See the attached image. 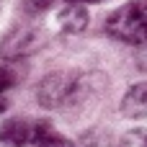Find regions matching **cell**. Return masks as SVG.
<instances>
[{"instance_id": "obj_2", "label": "cell", "mask_w": 147, "mask_h": 147, "mask_svg": "<svg viewBox=\"0 0 147 147\" xmlns=\"http://www.w3.org/2000/svg\"><path fill=\"white\" fill-rule=\"evenodd\" d=\"M83 80L78 72H49L36 85V101L41 109H65L70 106L83 88Z\"/></svg>"}, {"instance_id": "obj_11", "label": "cell", "mask_w": 147, "mask_h": 147, "mask_svg": "<svg viewBox=\"0 0 147 147\" xmlns=\"http://www.w3.org/2000/svg\"><path fill=\"white\" fill-rule=\"evenodd\" d=\"M26 3H28V8H31V10H47L54 0H26Z\"/></svg>"}, {"instance_id": "obj_4", "label": "cell", "mask_w": 147, "mask_h": 147, "mask_svg": "<svg viewBox=\"0 0 147 147\" xmlns=\"http://www.w3.org/2000/svg\"><path fill=\"white\" fill-rule=\"evenodd\" d=\"M52 124L49 121H31V119H8L0 127V142L10 147H23L34 145L44 132H49Z\"/></svg>"}, {"instance_id": "obj_6", "label": "cell", "mask_w": 147, "mask_h": 147, "mask_svg": "<svg viewBox=\"0 0 147 147\" xmlns=\"http://www.w3.org/2000/svg\"><path fill=\"white\" fill-rule=\"evenodd\" d=\"M121 114L127 119H145L147 116V80L134 83L121 98Z\"/></svg>"}, {"instance_id": "obj_1", "label": "cell", "mask_w": 147, "mask_h": 147, "mask_svg": "<svg viewBox=\"0 0 147 147\" xmlns=\"http://www.w3.org/2000/svg\"><path fill=\"white\" fill-rule=\"evenodd\" d=\"M106 34L124 44H147V0H129L106 18Z\"/></svg>"}, {"instance_id": "obj_7", "label": "cell", "mask_w": 147, "mask_h": 147, "mask_svg": "<svg viewBox=\"0 0 147 147\" xmlns=\"http://www.w3.org/2000/svg\"><path fill=\"white\" fill-rule=\"evenodd\" d=\"M78 147H119V145H114V140H111L109 132L93 129V132H85V134H83V140H80Z\"/></svg>"}, {"instance_id": "obj_3", "label": "cell", "mask_w": 147, "mask_h": 147, "mask_svg": "<svg viewBox=\"0 0 147 147\" xmlns=\"http://www.w3.org/2000/svg\"><path fill=\"white\" fill-rule=\"evenodd\" d=\"M44 44V34L36 26H18L16 31H10L3 44H0V57L3 59H21L26 54H31L34 49H39Z\"/></svg>"}, {"instance_id": "obj_10", "label": "cell", "mask_w": 147, "mask_h": 147, "mask_svg": "<svg viewBox=\"0 0 147 147\" xmlns=\"http://www.w3.org/2000/svg\"><path fill=\"white\" fill-rule=\"evenodd\" d=\"M16 85V72L10 67H0V93H8Z\"/></svg>"}, {"instance_id": "obj_5", "label": "cell", "mask_w": 147, "mask_h": 147, "mask_svg": "<svg viewBox=\"0 0 147 147\" xmlns=\"http://www.w3.org/2000/svg\"><path fill=\"white\" fill-rule=\"evenodd\" d=\"M88 21H90V16H88L83 3L67 0V5L57 13V23H59V28L65 34H83L88 28Z\"/></svg>"}, {"instance_id": "obj_12", "label": "cell", "mask_w": 147, "mask_h": 147, "mask_svg": "<svg viewBox=\"0 0 147 147\" xmlns=\"http://www.w3.org/2000/svg\"><path fill=\"white\" fill-rule=\"evenodd\" d=\"M8 109V98H5V93H0V114Z\"/></svg>"}, {"instance_id": "obj_8", "label": "cell", "mask_w": 147, "mask_h": 147, "mask_svg": "<svg viewBox=\"0 0 147 147\" xmlns=\"http://www.w3.org/2000/svg\"><path fill=\"white\" fill-rule=\"evenodd\" d=\"M34 147H75L67 137H62V134H57L54 129H49V132H44L36 142H34Z\"/></svg>"}, {"instance_id": "obj_13", "label": "cell", "mask_w": 147, "mask_h": 147, "mask_svg": "<svg viewBox=\"0 0 147 147\" xmlns=\"http://www.w3.org/2000/svg\"><path fill=\"white\" fill-rule=\"evenodd\" d=\"M72 3H83V5H88V3H103V0H72Z\"/></svg>"}, {"instance_id": "obj_9", "label": "cell", "mask_w": 147, "mask_h": 147, "mask_svg": "<svg viewBox=\"0 0 147 147\" xmlns=\"http://www.w3.org/2000/svg\"><path fill=\"white\" fill-rule=\"evenodd\" d=\"M119 147H147V129H132L121 137Z\"/></svg>"}]
</instances>
